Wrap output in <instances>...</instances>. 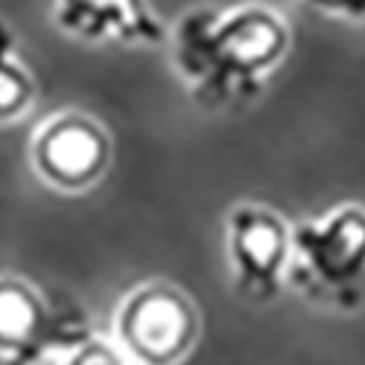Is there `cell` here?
Listing matches in <instances>:
<instances>
[{"instance_id":"ba28073f","label":"cell","mask_w":365,"mask_h":365,"mask_svg":"<svg viewBox=\"0 0 365 365\" xmlns=\"http://www.w3.org/2000/svg\"><path fill=\"white\" fill-rule=\"evenodd\" d=\"M15 36L12 29L0 21V123L18 120L36 100V82L12 58Z\"/></svg>"},{"instance_id":"3957f363","label":"cell","mask_w":365,"mask_h":365,"mask_svg":"<svg viewBox=\"0 0 365 365\" xmlns=\"http://www.w3.org/2000/svg\"><path fill=\"white\" fill-rule=\"evenodd\" d=\"M114 333L120 354L138 365H178L199 339V313L178 287L155 281L123 298Z\"/></svg>"},{"instance_id":"277c9868","label":"cell","mask_w":365,"mask_h":365,"mask_svg":"<svg viewBox=\"0 0 365 365\" xmlns=\"http://www.w3.org/2000/svg\"><path fill=\"white\" fill-rule=\"evenodd\" d=\"M91 339L85 313L56 307L33 284L0 275V359L4 365H38L50 354H71Z\"/></svg>"},{"instance_id":"7a4b0ae2","label":"cell","mask_w":365,"mask_h":365,"mask_svg":"<svg viewBox=\"0 0 365 365\" xmlns=\"http://www.w3.org/2000/svg\"><path fill=\"white\" fill-rule=\"evenodd\" d=\"M289 278L310 298L356 307L365 278V207L345 205L324 222L289 231Z\"/></svg>"},{"instance_id":"6da1fadb","label":"cell","mask_w":365,"mask_h":365,"mask_svg":"<svg viewBox=\"0 0 365 365\" xmlns=\"http://www.w3.org/2000/svg\"><path fill=\"white\" fill-rule=\"evenodd\" d=\"M289 50L287 24L266 6H242L225 18L190 12L175 29V65L193 85V100L222 106L231 97H252L260 76Z\"/></svg>"},{"instance_id":"30bf717a","label":"cell","mask_w":365,"mask_h":365,"mask_svg":"<svg viewBox=\"0 0 365 365\" xmlns=\"http://www.w3.org/2000/svg\"><path fill=\"white\" fill-rule=\"evenodd\" d=\"M310 6L333 12V15H348V18H365V0H307Z\"/></svg>"},{"instance_id":"8992f818","label":"cell","mask_w":365,"mask_h":365,"mask_svg":"<svg viewBox=\"0 0 365 365\" xmlns=\"http://www.w3.org/2000/svg\"><path fill=\"white\" fill-rule=\"evenodd\" d=\"M228 255L234 289L252 301H272L289 266V228L275 210L240 205L228 217Z\"/></svg>"},{"instance_id":"52a82bcc","label":"cell","mask_w":365,"mask_h":365,"mask_svg":"<svg viewBox=\"0 0 365 365\" xmlns=\"http://www.w3.org/2000/svg\"><path fill=\"white\" fill-rule=\"evenodd\" d=\"M56 24L82 38L117 36L123 41H164L161 21L149 12L146 0H58Z\"/></svg>"},{"instance_id":"5b68a950","label":"cell","mask_w":365,"mask_h":365,"mask_svg":"<svg viewBox=\"0 0 365 365\" xmlns=\"http://www.w3.org/2000/svg\"><path fill=\"white\" fill-rule=\"evenodd\" d=\"M33 167L50 187L79 193L94 187L108 170L111 140L94 117L82 111H62L36 135Z\"/></svg>"},{"instance_id":"9c48e42d","label":"cell","mask_w":365,"mask_h":365,"mask_svg":"<svg viewBox=\"0 0 365 365\" xmlns=\"http://www.w3.org/2000/svg\"><path fill=\"white\" fill-rule=\"evenodd\" d=\"M62 365H126V356L120 354V348H114L111 342L91 336L88 342H82L79 348L65 354Z\"/></svg>"}]
</instances>
